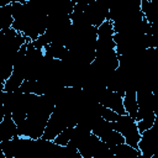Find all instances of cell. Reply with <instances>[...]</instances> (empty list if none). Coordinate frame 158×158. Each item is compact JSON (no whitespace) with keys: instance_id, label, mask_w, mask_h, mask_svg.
Returning <instances> with one entry per match:
<instances>
[{"instance_id":"cell-8","label":"cell","mask_w":158,"mask_h":158,"mask_svg":"<svg viewBox=\"0 0 158 158\" xmlns=\"http://www.w3.org/2000/svg\"><path fill=\"white\" fill-rule=\"evenodd\" d=\"M123 107L127 115L136 118L138 112V102H137V90L127 89L123 95Z\"/></svg>"},{"instance_id":"cell-11","label":"cell","mask_w":158,"mask_h":158,"mask_svg":"<svg viewBox=\"0 0 158 158\" xmlns=\"http://www.w3.org/2000/svg\"><path fill=\"white\" fill-rule=\"evenodd\" d=\"M152 91L154 93V95L158 98V77L154 79V81L152 83Z\"/></svg>"},{"instance_id":"cell-1","label":"cell","mask_w":158,"mask_h":158,"mask_svg":"<svg viewBox=\"0 0 158 158\" xmlns=\"http://www.w3.org/2000/svg\"><path fill=\"white\" fill-rule=\"evenodd\" d=\"M54 106V101L48 95H38L36 102L30 109L25 122L19 126V136L30 137L32 139L41 138Z\"/></svg>"},{"instance_id":"cell-4","label":"cell","mask_w":158,"mask_h":158,"mask_svg":"<svg viewBox=\"0 0 158 158\" xmlns=\"http://www.w3.org/2000/svg\"><path fill=\"white\" fill-rule=\"evenodd\" d=\"M138 149L142 158H158V135L152 127L141 133Z\"/></svg>"},{"instance_id":"cell-5","label":"cell","mask_w":158,"mask_h":158,"mask_svg":"<svg viewBox=\"0 0 158 158\" xmlns=\"http://www.w3.org/2000/svg\"><path fill=\"white\" fill-rule=\"evenodd\" d=\"M98 101L101 105L112 109L114 111H116L120 115L126 114L125 107H123V95L120 94V93H117V91L110 90L107 86L102 88L99 91V94H98Z\"/></svg>"},{"instance_id":"cell-9","label":"cell","mask_w":158,"mask_h":158,"mask_svg":"<svg viewBox=\"0 0 158 158\" xmlns=\"http://www.w3.org/2000/svg\"><path fill=\"white\" fill-rule=\"evenodd\" d=\"M23 80H25V79H23L21 75H19V74H16L15 72H12V74H11L4 83H1L0 89H1L2 91H6V93L17 91V90L20 89V86H21V84H22Z\"/></svg>"},{"instance_id":"cell-6","label":"cell","mask_w":158,"mask_h":158,"mask_svg":"<svg viewBox=\"0 0 158 158\" xmlns=\"http://www.w3.org/2000/svg\"><path fill=\"white\" fill-rule=\"evenodd\" d=\"M19 136V127L11 115H5L0 121V142Z\"/></svg>"},{"instance_id":"cell-10","label":"cell","mask_w":158,"mask_h":158,"mask_svg":"<svg viewBox=\"0 0 158 158\" xmlns=\"http://www.w3.org/2000/svg\"><path fill=\"white\" fill-rule=\"evenodd\" d=\"M99 114H100V116H101L104 120H107V121H110V122H115V121H117L118 117H120V114H117L116 111H114V110L110 109V107H106V106L101 105L100 102H99Z\"/></svg>"},{"instance_id":"cell-3","label":"cell","mask_w":158,"mask_h":158,"mask_svg":"<svg viewBox=\"0 0 158 158\" xmlns=\"http://www.w3.org/2000/svg\"><path fill=\"white\" fill-rule=\"evenodd\" d=\"M91 132L95 133L102 142H105L109 146H116L125 142L123 136L117 130L114 128L112 122L104 120L101 116L91 127Z\"/></svg>"},{"instance_id":"cell-7","label":"cell","mask_w":158,"mask_h":158,"mask_svg":"<svg viewBox=\"0 0 158 158\" xmlns=\"http://www.w3.org/2000/svg\"><path fill=\"white\" fill-rule=\"evenodd\" d=\"M110 148H111V152L115 158H117V157L118 158H138V157L142 158L139 149L130 146L126 142L116 144V146H110Z\"/></svg>"},{"instance_id":"cell-12","label":"cell","mask_w":158,"mask_h":158,"mask_svg":"<svg viewBox=\"0 0 158 158\" xmlns=\"http://www.w3.org/2000/svg\"><path fill=\"white\" fill-rule=\"evenodd\" d=\"M14 1H28V0H14Z\"/></svg>"},{"instance_id":"cell-2","label":"cell","mask_w":158,"mask_h":158,"mask_svg":"<svg viewBox=\"0 0 158 158\" xmlns=\"http://www.w3.org/2000/svg\"><path fill=\"white\" fill-rule=\"evenodd\" d=\"M114 128L117 130L125 138V142L128 143L132 147L138 148V142L141 139V132L138 130V125L136 118H133L132 116L123 114L120 115L118 120L112 122Z\"/></svg>"}]
</instances>
